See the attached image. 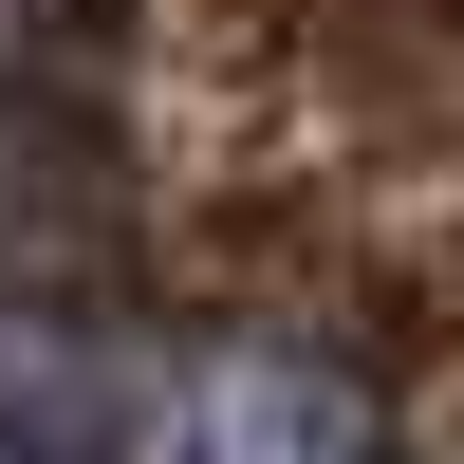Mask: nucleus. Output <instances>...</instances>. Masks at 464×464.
Returning a JSON list of instances; mask_svg holds the SVG:
<instances>
[{"label":"nucleus","instance_id":"f257e3e1","mask_svg":"<svg viewBox=\"0 0 464 464\" xmlns=\"http://www.w3.org/2000/svg\"><path fill=\"white\" fill-rule=\"evenodd\" d=\"M111 316V93L93 0H0V334Z\"/></svg>","mask_w":464,"mask_h":464},{"label":"nucleus","instance_id":"f03ea898","mask_svg":"<svg viewBox=\"0 0 464 464\" xmlns=\"http://www.w3.org/2000/svg\"><path fill=\"white\" fill-rule=\"evenodd\" d=\"M149 446L168 464H391V409L297 334H186V353H149Z\"/></svg>","mask_w":464,"mask_h":464}]
</instances>
